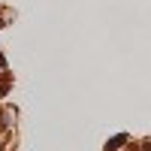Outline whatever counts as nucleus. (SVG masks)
<instances>
[{"mask_svg":"<svg viewBox=\"0 0 151 151\" xmlns=\"http://www.w3.org/2000/svg\"><path fill=\"white\" fill-rule=\"evenodd\" d=\"M124 142H127V136H124V133H121V136H112V139L106 142V151H118Z\"/></svg>","mask_w":151,"mask_h":151,"instance_id":"nucleus-1","label":"nucleus"},{"mask_svg":"<svg viewBox=\"0 0 151 151\" xmlns=\"http://www.w3.org/2000/svg\"><path fill=\"white\" fill-rule=\"evenodd\" d=\"M9 82H12V73H3V70H0V97L9 91Z\"/></svg>","mask_w":151,"mask_h":151,"instance_id":"nucleus-2","label":"nucleus"},{"mask_svg":"<svg viewBox=\"0 0 151 151\" xmlns=\"http://www.w3.org/2000/svg\"><path fill=\"white\" fill-rule=\"evenodd\" d=\"M142 151H151V139H148V142H142Z\"/></svg>","mask_w":151,"mask_h":151,"instance_id":"nucleus-3","label":"nucleus"},{"mask_svg":"<svg viewBox=\"0 0 151 151\" xmlns=\"http://www.w3.org/2000/svg\"><path fill=\"white\" fill-rule=\"evenodd\" d=\"M3 64H6V58H3V52H0V70H3Z\"/></svg>","mask_w":151,"mask_h":151,"instance_id":"nucleus-4","label":"nucleus"},{"mask_svg":"<svg viewBox=\"0 0 151 151\" xmlns=\"http://www.w3.org/2000/svg\"><path fill=\"white\" fill-rule=\"evenodd\" d=\"M130 151H142V148H130Z\"/></svg>","mask_w":151,"mask_h":151,"instance_id":"nucleus-5","label":"nucleus"}]
</instances>
